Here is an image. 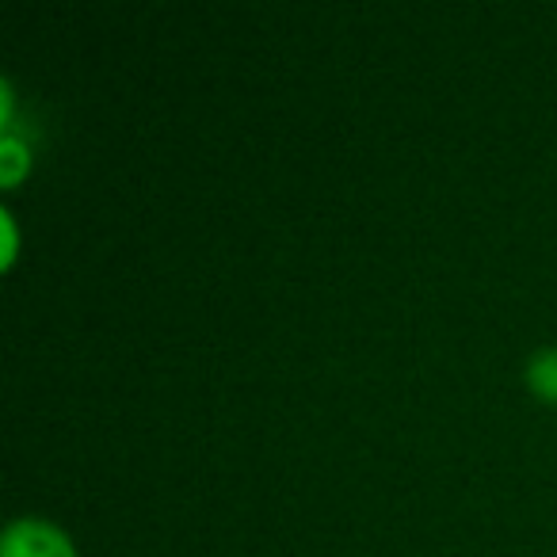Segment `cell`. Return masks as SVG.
Returning a JSON list of instances; mask_svg holds the SVG:
<instances>
[{
    "mask_svg": "<svg viewBox=\"0 0 557 557\" xmlns=\"http://www.w3.org/2000/svg\"><path fill=\"white\" fill-rule=\"evenodd\" d=\"M0 557H77V549L62 527L35 516H20L4 527Z\"/></svg>",
    "mask_w": 557,
    "mask_h": 557,
    "instance_id": "obj_1",
    "label": "cell"
},
{
    "mask_svg": "<svg viewBox=\"0 0 557 557\" xmlns=\"http://www.w3.org/2000/svg\"><path fill=\"white\" fill-rule=\"evenodd\" d=\"M527 382L542 401H557V348H542L527 363Z\"/></svg>",
    "mask_w": 557,
    "mask_h": 557,
    "instance_id": "obj_2",
    "label": "cell"
},
{
    "mask_svg": "<svg viewBox=\"0 0 557 557\" xmlns=\"http://www.w3.org/2000/svg\"><path fill=\"white\" fill-rule=\"evenodd\" d=\"M0 164H4V184H16L20 176H24V169L32 164V157H27V149H24V141H16L9 134V138L0 141Z\"/></svg>",
    "mask_w": 557,
    "mask_h": 557,
    "instance_id": "obj_3",
    "label": "cell"
}]
</instances>
